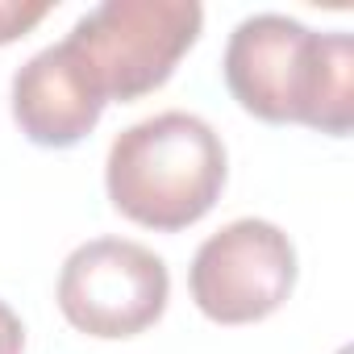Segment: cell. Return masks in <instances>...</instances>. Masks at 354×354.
<instances>
[{"label":"cell","instance_id":"ba28073f","mask_svg":"<svg viewBox=\"0 0 354 354\" xmlns=\"http://www.w3.org/2000/svg\"><path fill=\"white\" fill-rule=\"evenodd\" d=\"M21 350H26V325L5 300H0V354H21Z\"/></svg>","mask_w":354,"mask_h":354},{"label":"cell","instance_id":"8992f818","mask_svg":"<svg viewBox=\"0 0 354 354\" xmlns=\"http://www.w3.org/2000/svg\"><path fill=\"white\" fill-rule=\"evenodd\" d=\"M104 113V100L92 92L63 42L38 50L13 75V117L34 146L67 150L84 142Z\"/></svg>","mask_w":354,"mask_h":354},{"label":"cell","instance_id":"3957f363","mask_svg":"<svg viewBox=\"0 0 354 354\" xmlns=\"http://www.w3.org/2000/svg\"><path fill=\"white\" fill-rule=\"evenodd\" d=\"M201 26L196 0H104L71 26L63 46L104 104L138 100L171 80Z\"/></svg>","mask_w":354,"mask_h":354},{"label":"cell","instance_id":"5b68a950","mask_svg":"<svg viewBox=\"0 0 354 354\" xmlns=\"http://www.w3.org/2000/svg\"><path fill=\"white\" fill-rule=\"evenodd\" d=\"M188 283L196 308L209 321H263L296 288V246L279 225L263 217H238L201 242Z\"/></svg>","mask_w":354,"mask_h":354},{"label":"cell","instance_id":"6da1fadb","mask_svg":"<svg viewBox=\"0 0 354 354\" xmlns=\"http://www.w3.org/2000/svg\"><path fill=\"white\" fill-rule=\"evenodd\" d=\"M225 84L271 125L296 121L333 138L354 125V42L342 30L313 34L296 17L254 13L230 34Z\"/></svg>","mask_w":354,"mask_h":354},{"label":"cell","instance_id":"52a82bcc","mask_svg":"<svg viewBox=\"0 0 354 354\" xmlns=\"http://www.w3.org/2000/svg\"><path fill=\"white\" fill-rule=\"evenodd\" d=\"M46 13H50L46 0H38V5H26V0H0V46L17 42L21 34H30Z\"/></svg>","mask_w":354,"mask_h":354},{"label":"cell","instance_id":"277c9868","mask_svg":"<svg viewBox=\"0 0 354 354\" xmlns=\"http://www.w3.org/2000/svg\"><path fill=\"white\" fill-rule=\"evenodd\" d=\"M171 296L167 263L129 238H92L59 271V308L88 337H133L150 329Z\"/></svg>","mask_w":354,"mask_h":354},{"label":"cell","instance_id":"7a4b0ae2","mask_svg":"<svg viewBox=\"0 0 354 354\" xmlns=\"http://www.w3.org/2000/svg\"><path fill=\"white\" fill-rule=\"evenodd\" d=\"M225 142L196 113H154L109 146L104 188L133 225L175 234L196 225L225 188Z\"/></svg>","mask_w":354,"mask_h":354}]
</instances>
